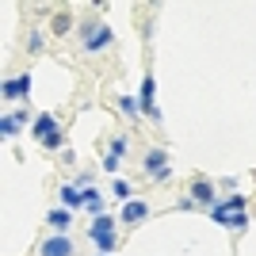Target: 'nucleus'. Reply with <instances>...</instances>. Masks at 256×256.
Here are the masks:
<instances>
[{
  "instance_id": "1",
  "label": "nucleus",
  "mask_w": 256,
  "mask_h": 256,
  "mask_svg": "<svg viewBox=\"0 0 256 256\" xmlns=\"http://www.w3.org/2000/svg\"><path fill=\"white\" fill-rule=\"evenodd\" d=\"M88 237H92V245H96L100 252H107V256H111V248L118 245L115 218H111V214H100V218H92V226H88Z\"/></svg>"
},
{
  "instance_id": "2",
  "label": "nucleus",
  "mask_w": 256,
  "mask_h": 256,
  "mask_svg": "<svg viewBox=\"0 0 256 256\" xmlns=\"http://www.w3.org/2000/svg\"><path fill=\"white\" fill-rule=\"evenodd\" d=\"M80 34H84V50L88 54H100V50H107V46H115V31H111L107 23H100V20H88L84 27H80Z\"/></svg>"
},
{
  "instance_id": "3",
  "label": "nucleus",
  "mask_w": 256,
  "mask_h": 256,
  "mask_svg": "<svg viewBox=\"0 0 256 256\" xmlns=\"http://www.w3.org/2000/svg\"><path fill=\"white\" fill-rule=\"evenodd\" d=\"M153 92H157V80H153V76H142V96H138V107H142V115H146V118L160 122V107H157V100H153Z\"/></svg>"
},
{
  "instance_id": "4",
  "label": "nucleus",
  "mask_w": 256,
  "mask_h": 256,
  "mask_svg": "<svg viewBox=\"0 0 256 256\" xmlns=\"http://www.w3.org/2000/svg\"><path fill=\"white\" fill-rule=\"evenodd\" d=\"M50 134H58V118L50 115V111H42V115H34V122H31V138L42 146Z\"/></svg>"
},
{
  "instance_id": "5",
  "label": "nucleus",
  "mask_w": 256,
  "mask_h": 256,
  "mask_svg": "<svg viewBox=\"0 0 256 256\" xmlns=\"http://www.w3.org/2000/svg\"><path fill=\"white\" fill-rule=\"evenodd\" d=\"M192 199H195V206H206L210 210L218 199H214V184L210 180H203V176H195L192 180Z\"/></svg>"
},
{
  "instance_id": "6",
  "label": "nucleus",
  "mask_w": 256,
  "mask_h": 256,
  "mask_svg": "<svg viewBox=\"0 0 256 256\" xmlns=\"http://www.w3.org/2000/svg\"><path fill=\"white\" fill-rule=\"evenodd\" d=\"M27 92H31V73H20V76H8V80H4V100H23L27 96Z\"/></svg>"
},
{
  "instance_id": "7",
  "label": "nucleus",
  "mask_w": 256,
  "mask_h": 256,
  "mask_svg": "<svg viewBox=\"0 0 256 256\" xmlns=\"http://www.w3.org/2000/svg\"><path fill=\"white\" fill-rule=\"evenodd\" d=\"M42 256H73V241L65 234H54V237H46L42 241V248H38Z\"/></svg>"
},
{
  "instance_id": "8",
  "label": "nucleus",
  "mask_w": 256,
  "mask_h": 256,
  "mask_svg": "<svg viewBox=\"0 0 256 256\" xmlns=\"http://www.w3.org/2000/svg\"><path fill=\"white\" fill-rule=\"evenodd\" d=\"M58 203H62L65 210H84V192H76L73 184H62V188H58Z\"/></svg>"
},
{
  "instance_id": "9",
  "label": "nucleus",
  "mask_w": 256,
  "mask_h": 256,
  "mask_svg": "<svg viewBox=\"0 0 256 256\" xmlns=\"http://www.w3.org/2000/svg\"><path fill=\"white\" fill-rule=\"evenodd\" d=\"M146 218H150V203L130 199V203L122 206V222H126V226H138V222H146Z\"/></svg>"
},
{
  "instance_id": "10",
  "label": "nucleus",
  "mask_w": 256,
  "mask_h": 256,
  "mask_svg": "<svg viewBox=\"0 0 256 256\" xmlns=\"http://www.w3.org/2000/svg\"><path fill=\"white\" fill-rule=\"evenodd\" d=\"M142 164H146V172H150V176H157V172H164V168H168V150H150V153H146V160H142Z\"/></svg>"
},
{
  "instance_id": "11",
  "label": "nucleus",
  "mask_w": 256,
  "mask_h": 256,
  "mask_svg": "<svg viewBox=\"0 0 256 256\" xmlns=\"http://www.w3.org/2000/svg\"><path fill=\"white\" fill-rule=\"evenodd\" d=\"M46 222H50L54 230H58V234H65V230L73 226V210H65V206H54V210L46 214Z\"/></svg>"
},
{
  "instance_id": "12",
  "label": "nucleus",
  "mask_w": 256,
  "mask_h": 256,
  "mask_svg": "<svg viewBox=\"0 0 256 256\" xmlns=\"http://www.w3.org/2000/svg\"><path fill=\"white\" fill-rule=\"evenodd\" d=\"M84 210L96 214V218H100V214H107V203H104V195H100L96 188H84Z\"/></svg>"
},
{
  "instance_id": "13",
  "label": "nucleus",
  "mask_w": 256,
  "mask_h": 256,
  "mask_svg": "<svg viewBox=\"0 0 256 256\" xmlns=\"http://www.w3.org/2000/svg\"><path fill=\"white\" fill-rule=\"evenodd\" d=\"M54 34H69L73 31V12H54Z\"/></svg>"
},
{
  "instance_id": "14",
  "label": "nucleus",
  "mask_w": 256,
  "mask_h": 256,
  "mask_svg": "<svg viewBox=\"0 0 256 256\" xmlns=\"http://www.w3.org/2000/svg\"><path fill=\"white\" fill-rule=\"evenodd\" d=\"M0 134H4V138H16V134H20V118L4 115V118H0Z\"/></svg>"
},
{
  "instance_id": "15",
  "label": "nucleus",
  "mask_w": 256,
  "mask_h": 256,
  "mask_svg": "<svg viewBox=\"0 0 256 256\" xmlns=\"http://www.w3.org/2000/svg\"><path fill=\"white\" fill-rule=\"evenodd\" d=\"M111 192H115V199H122V203H130V195H134V188H130L126 180H115V184H111Z\"/></svg>"
},
{
  "instance_id": "16",
  "label": "nucleus",
  "mask_w": 256,
  "mask_h": 256,
  "mask_svg": "<svg viewBox=\"0 0 256 256\" xmlns=\"http://www.w3.org/2000/svg\"><path fill=\"white\" fill-rule=\"evenodd\" d=\"M118 107H122V115H142V107L134 96H118Z\"/></svg>"
},
{
  "instance_id": "17",
  "label": "nucleus",
  "mask_w": 256,
  "mask_h": 256,
  "mask_svg": "<svg viewBox=\"0 0 256 256\" xmlns=\"http://www.w3.org/2000/svg\"><path fill=\"white\" fill-rule=\"evenodd\" d=\"M126 150H130V138H122V134H118V138H111V153H115V157H122Z\"/></svg>"
},
{
  "instance_id": "18",
  "label": "nucleus",
  "mask_w": 256,
  "mask_h": 256,
  "mask_svg": "<svg viewBox=\"0 0 256 256\" xmlns=\"http://www.w3.org/2000/svg\"><path fill=\"white\" fill-rule=\"evenodd\" d=\"M62 146H65V134H62V130H58V134H50V138L42 142V150H62Z\"/></svg>"
},
{
  "instance_id": "19",
  "label": "nucleus",
  "mask_w": 256,
  "mask_h": 256,
  "mask_svg": "<svg viewBox=\"0 0 256 256\" xmlns=\"http://www.w3.org/2000/svg\"><path fill=\"white\" fill-rule=\"evenodd\" d=\"M226 226H230V230H245V226H248V214L245 210H241V214H230V222H226Z\"/></svg>"
},
{
  "instance_id": "20",
  "label": "nucleus",
  "mask_w": 256,
  "mask_h": 256,
  "mask_svg": "<svg viewBox=\"0 0 256 256\" xmlns=\"http://www.w3.org/2000/svg\"><path fill=\"white\" fill-rule=\"evenodd\" d=\"M27 50H31V54H42V34H38V31H31V38H27Z\"/></svg>"
},
{
  "instance_id": "21",
  "label": "nucleus",
  "mask_w": 256,
  "mask_h": 256,
  "mask_svg": "<svg viewBox=\"0 0 256 256\" xmlns=\"http://www.w3.org/2000/svg\"><path fill=\"white\" fill-rule=\"evenodd\" d=\"M104 172H111V176L118 172V157H115V153H107V157H104Z\"/></svg>"
},
{
  "instance_id": "22",
  "label": "nucleus",
  "mask_w": 256,
  "mask_h": 256,
  "mask_svg": "<svg viewBox=\"0 0 256 256\" xmlns=\"http://www.w3.org/2000/svg\"><path fill=\"white\" fill-rule=\"evenodd\" d=\"M176 210H195V199H192V195H188V199H180V203H176Z\"/></svg>"
},
{
  "instance_id": "23",
  "label": "nucleus",
  "mask_w": 256,
  "mask_h": 256,
  "mask_svg": "<svg viewBox=\"0 0 256 256\" xmlns=\"http://www.w3.org/2000/svg\"><path fill=\"white\" fill-rule=\"evenodd\" d=\"M100 256H107V252H100Z\"/></svg>"
}]
</instances>
